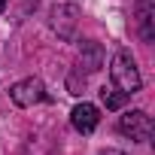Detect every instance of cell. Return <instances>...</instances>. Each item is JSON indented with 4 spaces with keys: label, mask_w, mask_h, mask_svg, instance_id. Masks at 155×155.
I'll use <instances>...</instances> for the list:
<instances>
[{
    "label": "cell",
    "mask_w": 155,
    "mask_h": 155,
    "mask_svg": "<svg viewBox=\"0 0 155 155\" xmlns=\"http://www.w3.org/2000/svg\"><path fill=\"white\" fill-rule=\"evenodd\" d=\"M110 76H113V82H116V88L122 91V94H134V91H140V85H143V79H140V70H137V64H134V58H131V52H119L116 58H113V67H110Z\"/></svg>",
    "instance_id": "1"
},
{
    "label": "cell",
    "mask_w": 155,
    "mask_h": 155,
    "mask_svg": "<svg viewBox=\"0 0 155 155\" xmlns=\"http://www.w3.org/2000/svg\"><path fill=\"white\" fill-rule=\"evenodd\" d=\"M119 131H122L125 137L143 143V140L152 137V119H149L143 110H131V113H125V116L119 119Z\"/></svg>",
    "instance_id": "2"
},
{
    "label": "cell",
    "mask_w": 155,
    "mask_h": 155,
    "mask_svg": "<svg viewBox=\"0 0 155 155\" xmlns=\"http://www.w3.org/2000/svg\"><path fill=\"white\" fill-rule=\"evenodd\" d=\"M9 97H12L15 107H34V104H40L46 97V85L31 76V79H21V82H15L9 88Z\"/></svg>",
    "instance_id": "3"
},
{
    "label": "cell",
    "mask_w": 155,
    "mask_h": 155,
    "mask_svg": "<svg viewBox=\"0 0 155 155\" xmlns=\"http://www.w3.org/2000/svg\"><path fill=\"white\" fill-rule=\"evenodd\" d=\"M76 25H79V6H73V3H58L52 9V28L58 31L61 40H70Z\"/></svg>",
    "instance_id": "4"
},
{
    "label": "cell",
    "mask_w": 155,
    "mask_h": 155,
    "mask_svg": "<svg viewBox=\"0 0 155 155\" xmlns=\"http://www.w3.org/2000/svg\"><path fill=\"white\" fill-rule=\"evenodd\" d=\"M70 122H73V128L79 134H91L97 128V122H101V110L94 104H79V107H73Z\"/></svg>",
    "instance_id": "5"
},
{
    "label": "cell",
    "mask_w": 155,
    "mask_h": 155,
    "mask_svg": "<svg viewBox=\"0 0 155 155\" xmlns=\"http://www.w3.org/2000/svg\"><path fill=\"white\" fill-rule=\"evenodd\" d=\"M104 67V46L101 43H82L79 49V70L82 73H97Z\"/></svg>",
    "instance_id": "6"
},
{
    "label": "cell",
    "mask_w": 155,
    "mask_h": 155,
    "mask_svg": "<svg viewBox=\"0 0 155 155\" xmlns=\"http://www.w3.org/2000/svg\"><path fill=\"white\" fill-rule=\"evenodd\" d=\"M155 0H137V25H140V37L152 40L155 37Z\"/></svg>",
    "instance_id": "7"
},
{
    "label": "cell",
    "mask_w": 155,
    "mask_h": 155,
    "mask_svg": "<svg viewBox=\"0 0 155 155\" xmlns=\"http://www.w3.org/2000/svg\"><path fill=\"white\" fill-rule=\"evenodd\" d=\"M101 101H104V107H107V110H122V107H125V101H128V94L113 91V88H101Z\"/></svg>",
    "instance_id": "8"
},
{
    "label": "cell",
    "mask_w": 155,
    "mask_h": 155,
    "mask_svg": "<svg viewBox=\"0 0 155 155\" xmlns=\"http://www.w3.org/2000/svg\"><path fill=\"white\" fill-rule=\"evenodd\" d=\"M3 9H6V0H0V12H3Z\"/></svg>",
    "instance_id": "9"
},
{
    "label": "cell",
    "mask_w": 155,
    "mask_h": 155,
    "mask_svg": "<svg viewBox=\"0 0 155 155\" xmlns=\"http://www.w3.org/2000/svg\"><path fill=\"white\" fill-rule=\"evenodd\" d=\"M104 155H119V152H113V149H110V152H104Z\"/></svg>",
    "instance_id": "10"
}]
</instances>
